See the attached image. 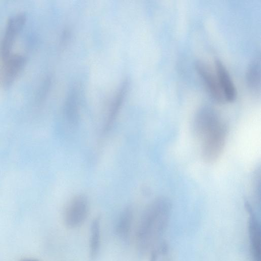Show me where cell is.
Wrapping results in <instances>:
<instances>
[{"label":"cell","instance_id":"cell-1","mask_svg":"<svg viewBox=\"0 0 261 261\" xmlns=\"http://www.w3.org/2000/svg\"><path fill=\"white\" fill-rule=\"evenodd\" d=\"M171 205L165 198H159L146 208L136 231L138 251L144 253L153 247L166 230L171 214Z\"/></svg>","mask_w":261,"mask_h":261},{"label":"cell","instance_id":"cell-2","mask_svg":"<svg viewBox=\"0 0 261 261\" xmlns=\"http://www.w3.org/2000/svg\"><path fill=\"white\" fill-rule=\"evenodd\" d=\"M226 135V126L221 121L199 137L202 140V158L205 161L213 162L219 157L224 147Z\"/></svg>","mask_w":261,"mask_h":261},{"label":"cell","instance_id":"cell-3","mask_svg":"<svg viewBox=\"0 0 261 261\" xmlns=\"http://www.w3.org/2000/svg\"><path fill=\"white\" fill-rule=\"evenodd\" d=\"M89 212L86 197L79 195L73 198L68 204L64 213V222L67 227L75 228L86 220Z\"/></svg>","mask_w":261,"mask_h":261},{"label":"cell","instance_id":"cell-4","mask_svg":"<svg viewBox=\"0 0 261 261\" xmlns=\"http://www.w3.org/2000/svg\"><path fill=\"white\" fill-rule=\"evenodd\" d=\"M25 21L26 15L23 13L16 14L8 20L2 47L4 61L11 55V50L16 37L23 28Z\"/></svg>","mask_w":261,"mask_h":261},{"label":"cell","instance_id":"cell-5","mask_svg":"<svg viewBox=\"0 0 261 261\" xmlns=\"http://www.w3.org/2000/svg\"><path fill=\"white\" fill-rule=\"evenodd\" d=\"M249 214L248 230L250 249L253 261H261V227L260 222L249 204H246Z\"/></svg>","mask_w":261,"mask_h":261},{"label":"cell","instance_id":"cell-6","mask_svg":"<svg viewBox=\"0 0 261 261\" xmlns=\"http://www.w3.org/2000/svg\"><path fill=\"white\" fill-rule=\"evenodd\" d=\"M195 68L211 97L219 103L225 101L217 76L213 74L208 67L203 62L198 61L195 63Z\"/></svg>","mask_w":261,"mask_h":261},{"label":"cell","instance_id":"cell-7","mask_svg":"<svg viewBox=\"0 0 261 261\" xmlns=\"http://www.w3.org/2000/svg\"><path fill=\"white\" fill-rule=\"evenodd\" d=\"M4 61L2 82L4 87L8 88L13 84L23 69L25 59L21 55H13Z\"/></svg>","mask_w":261,"mask_h":261},{"label":"cell","instance_id":"cell-8","mask_svg":"<svg viewBox=\"0 0 261 261\" xmlns=\"http://www.w3.org/2000/svg\"><path fill=\"white\" fill-rule=\"evenodd\" d=\"M217 77L225 101H233L237 93L233 82L226 67L219 59L215 60Z\"/></svg>","mask_w":261,"mask_h":261},{"label":"cell","instance_id":"cell-9","mask_svg":"<svg viewBox=\"0 0 261 261\" xmlns=\"http://www.w3.org/2000/svg\"><path fill=\"white\" fill-rule=\"evenodd\" d=\"M133 220V212L132 208H125L119 216L116 223L115 230L118 237L122 241H128Z\"/></svg>","mask_w":261,"mask_h":261},{"label":"cell","instance_id":"cell-10","mask_svg":"<svg viewBox=\"0 0 261 261\" xmlns=\"http://www.w3.org/2000/svg\"><path fill=\"white\" fill-rule=\"evenodd\" d=\"M246 82L251 91L259 94L260 91V64L257 60L248 66L246 74Z\"/></svg>","mask_w":261,"mask_h":261},{"label":"cell","instance_id":"cell-11","mask_svg":"<svg viewBox=\"0 0 261 261\" xmlns=\"http://www.w3.org/2000/svg\"><path fill=\"white\" fill-rule=\"evenodd\" d=\"M100 245V225L98 218H95L90 227L89 253L92 260L97 256Z\"/></svg>","mask_w":261,"mask_h":261},{"label":"cell","instance_id":"cell-12","mask_svg":"<svg viewBox=\"0 0 261 261\" xmlns=\"http://www.w3.org/2000/svg\"><path fill=\"white\" fill-rule=\"evenodd\" d=\"M21 261H39L37 259H24L23 260H21Z\"/></svg>","mask_w":261,"mask_h":261}]
</instances>
